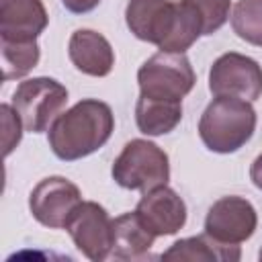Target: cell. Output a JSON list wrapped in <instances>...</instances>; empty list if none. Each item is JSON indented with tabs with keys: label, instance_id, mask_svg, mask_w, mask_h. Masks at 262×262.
<instances>
[{
	"label": "cell",
	"instance_id": "6da1fadb",
	"mask_svg": "<svg viewBox=\"0 0 262 262\" xmlns=\"http://www.w3.org/2000/svg\"><path fill=\"white\" fill-rule=\"evenodd\" d=\"M125 20L137 39L160 51L184 53L203 35L201 18L186 0H129Z\"/></svg>",
	"mask_w": 262,
	"mask_h": 262
},
{
	"label": "cell",
	"instance_id": "7a4b0ae2",
	"mask_svg": "<svg viewBox=\"0 0 262 262\" xmlns=\"http://www.w3.org/2000/svg\"><path fill=\"white\" fill-rule=\"evenodd\" d=\"M115 131L111 106L96 98H82L63 111L49 127V147L63 160H82L100 149Z\"/></svg>",
	"mask_w": 262,
	"mask_h": 262
},
{
	"label": "cell",
	"instance_id": "3957f363",
	"mask_svg": "<svg viewBox=\"0 0 262 262\" xmlns=\"http://www.w3.org/2000/svg\"><path fill=\"white\" fill-rule=\"evenodd\" d=\"M256 131V111L248 100L233 96L213 98L201 115L199 135L207 149L233 154L244 147Z\"/></svg>",
	"mask_w": 262,
	"mask_h": 262
},
{
	"label": "cell",
	"instance_id": "277c9868",
	"mask_svg": "<svg viewBox=\"0 0 262 262\" xmlns=\"http://www.w3.org/2000/svg\"><path fill=\"white\" fill-rule=\"evenodd\" d=\"M113 180L127 190L147 192L170 180L168 154L147 139H131L113 162Z\"/></svg>",
	"mask_w": 262,
	"mask_h": 262
},
{
	"label": "cell",
	"instance_id": "5b68a950",
	"mask_svg": "<svg viewBox=\"0 0 262 262\" xmlns=\"http://www.w3.org/2000/svg\"><path fill=\"white\" fill-rule=\"evenodd\" d=\"M66 104V86L47 76L23 80L12 94V106L18 113L25 129L31 133L47 131L53 121L63 113Z\"/></svg>",
	"mask_w": 262,
	"mask_h": 262
},
{
	"label": "cell",
	"instance_id": "8992f818",
	"mask_svg": "<svg viewBox=\"0 0 262 262\" xmlns=\"http://www.w3.org/2000/svg\"><path fill=\"white\" fill-rule=\"evenodd\" d=\"M139 94L168 100H182L196 82L194 70L184 53L160 51L151 55L137 72Z\"/></svg>",
	"mask_w": 262,
	"mask_h": 262
},
{
	"label": "cell",
	"instance_id": "52a82bcc",
	"mask_svg": "<svg viewBox=\"0 0 262 262\" xmlns=\"http://www.w3.org/2000/svg\"><path fill=\"white\" fill-rule=\"evenodd\" d=\"M209 90L215 96L258 100L262 96V66L248 55L227 51L209 70Z\"/></svg>",
	"mask_w": 262,
	"mask_h": 262
},
{
	"label": "cell",
	"instance_id": "ba28073f",
	"mask_svg": "<svg viewBox=\"0 0 262 262\" xmlns=\"http://www.w3.org/2000/svg\"><path fill=\"white\" fill-rule=\"evenodd\" d=\"M74 246L92 262H102L113 252V219L94 201H82L66 223Z\"/></svg>",
	"mask_w": 262,
	"mask_h": 262
},
{
	"label": "cell",
	"instance_id": "9c48e42d",
	"mask_svg": "<svg viewBox=\"0 0 262 262\" xmlns=\"http://www.w3.org/2000/svg\"><path fill=\"white\" fill-rule=\"evenodd\" d=\"M82 203L80 188L63 176H47L29 194V209L41 225L49 229L66 227L74 209Z\"/></svg>",
	"mask_w": 262,
	"mask_h": 262
},
{
	"label": "cell",
	"instance_id": "30bf717a",
	"mask_svg": "<svg viewBox=\"0 0 262 262\" xmlns=\"http://www.w3.org/2000/svg\"><path fill=\"white\" fill-rule=\"evenodd\" d=\"M258 227V213L244 196H221L215 201L205 217V233L223 244H242L254 235Z\"/></svg>",
	"mask_w": 262,
	"mask_h": 262
},
{
	"label": "cell",
	"instance_id": "8fae6325",
	"mask_svg": "<svg viewBox=\"0 0 262 262\" xmlns=\"http://www.w3.org/2000/svg\"><path fill=\"white\" fill-rule=\"evenodd\" d=\"M141 221L156 235H174L186 223V205L170 186H158L139 199L135 207Z\"/></svg>",
	"mask_w": 262,
	"mask_h": 262
},
{
	"label": "cell",
	"instance_id": "7c38bea8",
	"mask_svg": "<svg viewBox=\"0 0 262 262\" xmlns=\"http://www.w3.org/2000/svg\"><path fill=\"white\" fill-rule=\"evenodd\" d=\"M70 61L86 76L104 78L115 66V51L108 39L92 29H78L68 43Z\"/></svg>",
	"mask_w": 262,
	"mask_h": 262
},
{
	"label": "cell",
	"instance_id": "4fadbf2b",
	"mask_svg": "<svg viewBox=\"0 0 262 262\" xmlns=\"http://www.w3.org/2000/svg\"><path fill=\"white\" fill-rule=\"evenodd\" d=\"M49 23L41 0H0V37L37 39Z\"/></svg>",
	"mask_w": 262,
	"mask_h": 262
},
{
	"label": "cell",
	"instance_id": "5bb4252c",
	"mask_svg": "<svg viewBox=\"0 0 262 262\" xmlns=\"http://www.w3.org/2000/svg\"><path fill=\"white\" fill-rule=\"evenodd\" d=\"M158 235L141 221L137 211L123 213L113 219V258L119 260H137L143 258Z\"/></svg>",
	"mask_w": 262,
	"mask_h": 262
},
{
	"label": "cell",
	"instance_id": "9a60e30c",
	"mask_svg": "<svg viewBox=\"0 0 262 262\" xmlns=\"http://www.w3.org/2000/svg\"><path fill=\"white\" fill-rule=\"evenodd\" d=\"M162 258L188 262H237L242 258V250L237 244H223L209 233H201L174 242Z\"/></svg>",
	"mask_w": 262,
	"mask_h": 262
},
{
	"label": "cell",
	"instance_id": "2e32d148",
	"mask_svg": "<svg viewBox=\"0 0 262 262\" xmlns=\"http://www.w3.org/2000/svg\"><path fill=\"white\" fill-rule=\"evenodd\" d=\"M182 119V100L154 98L139 94L135 104V123L143 135H166Z\"/></svg>",
	"mask_w": 262,
	"mask_h": 262
},
{
	"label": "cell",
	"instance_id": "e0dca14e",
	"mask_svg": "<svg viewBox=\"0 0 262 262\" xmlns=\"http://www.w3.org/2000/svg\"><path fill=\"white\" fill-rule=\"evenodd\" d=\"M0 55H2V78L18 80L25 78L41 57L37 39H8L0 37Z\"/></svg>",
	"mask_w": 262,
	"mask_h": 262
},
{
	"label": "cell",
	"instance_id": "ac0fdd59",
	"mask_svg": "<svg viewBox=\"0 0 262 262\" xmlns=\"http://www.w3.org/2000/svg\"><path fill=\"white\" fill-rule=\"evenodd\" d=\"M231 29L246 43L262 47V0H237L231 12Z\"/></svg>",
	"mask_w": 262,
	"mask_h": 262
},
{
	"label": "cell",
	"instance_id": "d6986e66",
	"mask_svg": "<svg viewBox=\"0 0 262 262\" xmlns=\"http://www.w3.org/2000/svg\"><path fill=\"white\" fill-rule=\"evenodd\" d=\"M201 18L203 35L217 33L229 18L231 0H186Z\"/></svg>",
	"mask_w": 262,
	"mask_h": 262
},
{
	"label": "cell",
	"instance_id": "ffe728a7",
	"mask_svg": "<svg viewBox=\"0 0 262 262\" xmlns=\"http://www.w3.org/2000/svg\"><path fill=\"white\" fill-rule=\"evenodd\" d=\"M0 115H2V127H4V156H8L20 141L23 137V121L18 117V113L14 111L12 104H2L0 106Z\"/></svg>",
	"mask_w": 262,
	"mask_h": 262
},
{
	"label": "cell",
	"instance_id": "44dd1931",
	"mask_svg": "<svg viewBox=\"0 0 262 262\" xmlns=\"http://www.w3.org/2000/svg\"><path fill=\"white\" fill-rule=\"evenodd\" d=\"M61 4L66 6V10L74 14H84V12L94 10L100 4V0H61Z\"/></svg>",
	"mask_w": 262,
	"mask_h": 262
},
{
	"label": "cell",
	"instance_id": "7402d4cb",
	"mask_svg": "<svg viewBox=\"0 0 262 262\" xmlns=\"http://www.w3.org/2000/svg\"><path fill=\"white\" fill-rule=\"evenodd\" d=\"M250 178H252L254 186L262 190V154L252 162V166H250Z\"/></svg>",
	"mask_w": 262,
	"mask_h": 262
},
{
	"label": "cell",
	"instance_id": "603a6c76",
	"mask_svg": "<svg viewBox=\"0 0 262 262\" xmlns=\"http://www.w3.org/2000/svg\"><path fill=\"white\" fill-rule=\"evenodd\" d=\"M258 258H260V260H262V250H260V254H258Z\"/></svg>",
	"mask_w": 262,
	"mask_h": 262
}]
</instances>
